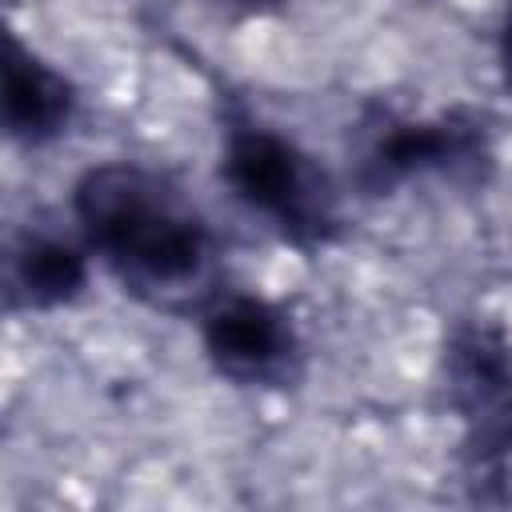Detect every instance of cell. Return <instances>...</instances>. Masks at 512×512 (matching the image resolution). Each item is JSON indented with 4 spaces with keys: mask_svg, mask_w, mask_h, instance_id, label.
I'll list each match as a JSON object with an SVG mask.
<instances>
[{
    "mask_svg": "<svg viewBox=\"0 0 512 512\" xmlns=\"http://www.w3.org/2000/svg\"><path fill=\"white\" fill-rule=\"evenodd\" d=\"M72 220L88 252L140 304L200 312L220 284V236L188 192L136 160H104L76 176Z\"/></svg>",
    "mask_w": 512,
    "mask_h": 512,
    "instance_id": "cell-1",
    "label": "cell"
},
{
    "mask_svg": "<svg viewBox=\"0 0 512 512\" xmlns=\"http://www.w3.org/2000/svg\"><path fill=\"white\" fill-rule=\"evenodd\" d=\"M80 112L76 84L16 32L4 36V136L20 148H48L68 136Z\"/></svg>",
    "mask_w": 512,
    "mask_h": 512,
    "instance_id": "cell-6",
    "label": "cell"
},
{
    "mask_svg": "<svg viewBox=\"0 0 512 512\" xmlns=\"http://www.w3.org/2000/svg\"><path fill=\"white\" fill-rule=\"evenodd\" d=\"M496 64H500V80L512 92V0L504 4L500 16V32H496Z\"/></svg>",
    "mask_w": 512,
    "mask_h": 512,
    "instance_id": "cell-8",
    "label": "cell"
},
{
    "mask_svg": "<svg viewBox=\"0 0 512 512\" xmlns=\"http://www.w3.org/2000/svg\"><path fill=\"white\" fill-rule=\"evenodd\" d=\"M448 408L460 420L464 476L476 484L504 480L512 460V324L496 316H460L440 344Z\"/></svg>",
    "mask_w": 512,
    "mask_h": 512,
    "instance_id": "cell-4",
    "label": "cell"
},
{
    "mask_svg": "<svg viewBox=\"0 0 512 512\" xmlns=\"http://www.w3.org/2000/svg\"><path fill=\"white\" fill-rule=\"evenodd\" d=\"M216 172L228 196L296 252H324L344 236L332 172L284 128L236 96H220Z\"/></svg>",
    "mask_w": 512,
    "mask_h": 512,
    "instance_id": "cell-2",
    "label": "cell"
},
{
    "mask_svg": "<svg viewBox=\"0 0 512 512\" xmlns=\"http://www.w3.org/2000/svg\"><path fill=\"white\" fill-rule=\"evenodd\" d=\"M200 348L208 368L232 388L288 392L304 380V336L292 312L252 288H220L200 312Z\"/></svg>",
    "mask_w": 512,
    "mask_h": 512,
    "instance_id": "cell-5",
    "label": "cell"
},
{
    "mask_svg": "<svg viewBox=\"0 0 512 512\" xmlns=\"http://www.w3.org/2000/svg\"><path fill=\"white\" fill-rule=\"evenodd\" d=\"M220 4H224V12H232V16H240V20H256V16L280 12L288 0H220Z\"/></svg>",
    "mask_w": 512,
    "mask_h": 512,
    "instance_id": "cell-9",
    "label": "cell"
},
{
    "mask_svg": "<svg viewBox=\"0 0 512 512\" xmlns=\"http://www.w3.org/2000/svg\"><path fill=\"white\" fill-rule=\"evenodd\" d=\"M496 176L492 116L472 104L440 112H404L368 100L348 128V184L364 200H384L412 180L452 188H488Z\"/></svg>",
    "mask_w": 512,
    "mask_h": 512,
    "instance_id": "cell-3",
    "label": "cell"
},
{
    "mask_svg": "<svg viewBox=\"0 0 512 512\" xmlns=\"http://www.w3.org/2000/svg\"><path fill=\"white\" fill-rule=\"evenodd\" d=\"M88 244L56 228H24L12 236L4 256V300L8 312H56L88 288Z\"/></svg>",
    "mask_w": 512,
    "mask_h": 512,
    "instance_id": "cell-7",
    "label": "cell"
}]
</instances>
